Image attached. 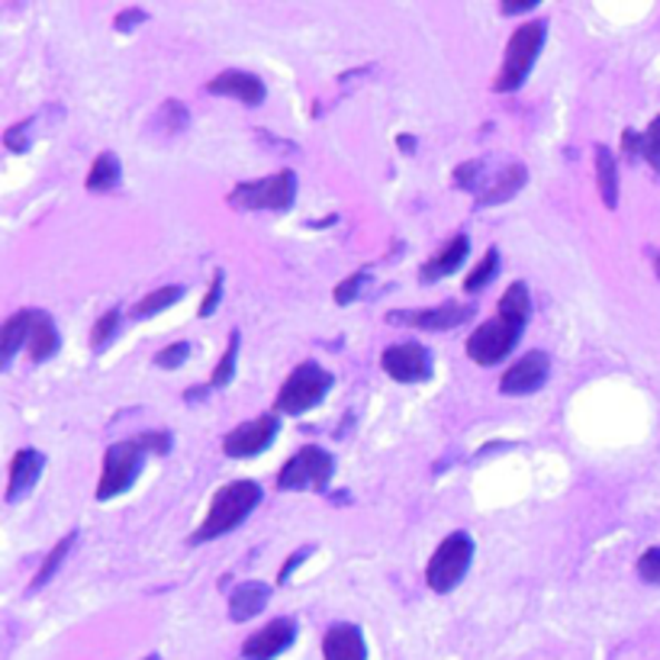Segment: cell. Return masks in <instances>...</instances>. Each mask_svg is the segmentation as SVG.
<instances>
[{
  "label": "cell",
  "instance_id": "6da1fadb",
  "mask_svg": "<svg viewBox=\"0 0 660 660\" xmlns=\"http://www.w3.org/2000/svg\"><path fill=\"white\" fill-rule=\"evenodd\" d=\"M262 503V486L255 481H233L216 490L207 519L200 522V529L190 535V544H207V541L219 539L233 529H239L248 519V512Z\"/></svg>",
  "mask_w": 660,
  "mask_h": 660
},
{
  "label": "cell",
  "instance_id": "7a4b0ae2",
  "mask_svg": "<svg viewBox=\"0 0 660 660\" xmlns=\"http://www.w3.org/2000/svg\"><path fill=\"white\" fill-rule=\"evenodd\" d=\"M544 39H548V23L544 20H529L522 23L519 30L512 32L510 42H506V56H503V68L493 81L496 93H510L525 85L532 65L539 59V52L544 49Z\"/></svg>",
  "mask_w": 660,
  "mask_h": 660
},
{
  "label": "cell",
  "instance_id": "3957f363",
  "mask_svg": "<svg viewBox=\"0 0 660 660\" xmlns=\"http://www.w3.org/2000/svg\"><path fill=\"white\" fill-rule=\"evenodd\" d=\"M332 374L326 367H319L316 361H303L301 367L290 371V377L284 381V387L277 391L274 400V416H303L313 406H319L332 391Z\"/></svg>",
  "mask_w": 660,
  "mask_h": 660
},
{
  "label": "cell",
  "instance_id": "277c9868",
  "mask_svg": "<svg viewBox=\"0 0 660 660\" xmlns=\"http://www.w3.org/2000/svg\"><path fill=\"white\" fill-rule=\"evenodd\" d=\"M297 200V175L290 168L262 180H242L229 190V204L239 210H290Z\"/></svg>",
  "mask_w": 660,
  "mask_h": 660
},
{
  "label": "cell",
  "instance_id": "5b68a950",
  "mask_svg": "<svg viewBox=\"0 0 660 660\" xmlns=\"http://www.w3.org/2000/svg\"><path fill=\"white\" fill-rule=\"evenodd\" d=\"M471 561H474V539L467 532H451L449 539L442 541L425 568V583L432 593H451L467 571H471Z\"/></svg>",
  "mask_w": 660,
  "mask_h": 660
},
{
  "label": "cell",
  "instance_id": "8992f818",
  "mask_svg": "<svg viewBox=\"0 0 660 660\" xmlns=\"http://www.w3.org/2000/svg\"><path fill=\"white\" fill-rule=\"evenodd\" d=\"M146 445L142 439H129V442H117L110 445L104 454V471H100V481H97V500H114L120 496L122 490H129L136 477L142 474V464H146Z\"/></svg>",
  "mask_w": 660,
  "mask_h": 660
},
{
  "label": "cell",
  "instance_id": "52a82bcc",
  "mask_svg": "<svg viewBox=\"0 0 660 660\" xmlns=\"http://www.w3.org/2000/svg\"><path fill=\"white\" fill-rule=\"evenodd\" d=\"M332 471H335V457L329 451L319 449V445H306L301 449L277 474V486L280 490H290V493H301V490H316L323 493L332 481Z\"/></svg>",
  "mask_w": 660,
  "mask_h": 660
},
{
  "label": "cell",
  "instance_id": "ba28073f",
  "mask_svg": "<svg viewBox=\"0 0 660 660\" xmlns=\"http://www.w3.org/2000/svg\"><path fill=\"white\" fill-rule=\"evenodd\" d=\"M519 338H522V326L496 316V319L477 326V332L467 338V358L481 364V367H493L503 358H510L512 348L519 345Z\"/></svg>",
  "mask_w": 660,
  "mask_h": 660
},
{
  "label": "cell",
  "instance_id": "9c48e42d",
  "mask_svg": "<svg viewBox=\"0 0 660 660\" xmlns=\"http://www.w3.org/2000/svg\"><path fill=\"white\" fill-rule=\"evenodd\" d=\"M381 367L400 384H422L432 377V355L422 342H400L381 355Z\"/></svg>",
  "mask_w": 660,
  "mask_h": 660
},
{
  "label": "cell",
  "instance_id": "30bf717a",
  "mask_svg": "<svg viewBox=\"0 0 660 660\" xmlns=\"http://www.w3.org/2000/svg\"><path fill=\"white\" fill-rule=\"evenodd\" d=\"M277 432H280V416H274V413L242 422L223 439V454L226 457H255V454H262L274 445Z\"/></svg>",
  "mask_w": 660,
  "mask_h": 660
},
{
  "label": "cell",
  "instance_id": "8fae6325",
  "mask_svg": "<svg viewBox=\"0 0 660 660\" xmlns=\"http://www.w3.org/2000/svg\"><path fill=\"white\" fill-rule=\"evenodd\" d=\"M391 323H400V326H413V329H428V332H449L464 326L474 319V306L467 303H442V306H428V309H400V313H391L387 316Z\"/></svg>",
  "mask_w": 660,
  "mask_h": 660
},
{
  "label": "cell",
  "instance_id": "7c38bea8",
  "mask_svg": "<svg viewBox=\"0 0 660 660\" xmlns=\"http://www.w3.org/2000/svg\"><path fill=\"white\" fill-rule=\"evenodd\" d=\"M297 638V622L294 619H274L270 625H265L262 631L248 634L245 644H242V658L245 660H274L280 658Z\"/></svg>",
  "mask_w": 660,
  "mask_h": 660
},
{
  "label": "cell",
  "instance_id": "4fadbf2b",
  "mask_svg": "<svg viewBox=\"0 0 660 660\" xmlns=\"http://www.w3.org/2000/svg\"><path fill=\"white\" fill-rule=\"evenodd\" d=\"M548 374H551V358L544 352H529L500 377V391L506 396H529L544 387Z\"/></svg>",
  "mask_w": 660,
  "mask_h": 660
},
{
  "label": "cell",
  "instance_id": "5bb4252c",
  "mask_svg": "<svg viewBox=\"0 0 660 660\" xmlns=\"http://www.w3.org/2000/svg\"><path fill=\"white\" fill-rule=\"evenodd\" d=\"M207 90L216 93V97H236L245 107H258V104H265V97H268L265 81H262L258 75H252V71H236V68L216 75L210 85H207Z\"/></svg>",
  "mask_w": 660,
  "mask_h": 660
},
{
  "label": "cell",
  "instance_id": "9a60e30c",
  "mask_svg": "<svg viewBox=\"0 0 660 660\" xmlns=\"http://www.w3.org/2000/svg\"><path fill=\"white\" fill-rule=\"evenodd\" d=\"M46 467V454L36 449H23L13 454L10 461V477H7V503H17L23 493H30L39 474Z\"/></svg>",
  "mask_w": 660,
  "mask_h": 660
},
{
  "label": "cell",
  "instance_id": "2e32d148",
  "mask_svg": "<svg viewBox=\"0 0 660 660\" xmlns=\"http://www.w3.org/2000/svg\"><path fill=\"white\" fill-rule=\"evenodd\" d=\"M323 658L326 660H367V644L358 625L338 622L323 638Z\"/></svg>",
  "mask_w": 660,
  "mask_h": 660
},
{
  "label": "cell",
  "instance_id": "e0dca14e",
  "mask_svg": "<svg viewBox=\"0 0 660 660\" xmlns=\"http://www.w3.org/2000/svg\"><path fill=\"white\" fill-rule=\"evenodd\" d=\"M467 252H471V239H467L464 233H461V236H454L442 252H435V255L422 265L420 280L422 284H435V280H442V277L454 274V270L464 265Z\"/></svg>",
  "mask_w": 660,
  "mask_h": 660
},
{
  "label": "cell",
  "instance_id": "ac0fdd59",
  "mask_svg": "<svg viewBox=\"0 0 660 660\" xmlns=\"http://www.w3.org/2000/svg\"><path fill=\"white\" fill-rule=\"evenodd\" d=\"M529 180V168L525 165H506L493 180H486L477 194V207H496V204H506L512 200Z\"/></svg>",
  "mask_w": 660,
  "mask_h": 660
},
{
  "label": "cell",
  "instance_id": "d6986e66",
  "mask_svg": "<svg viewBox=\"0 0 660 660\" xmlns=\"http://www.w3.org/2000/svg\"><path fill=\"white\" fill-rule=\"evenodd\" d=\"M61 335L52 323L49 313L42 309H32V323H30V338H27V352H30L32 361H46L52 358L59 352Z\"/></svg>",
  "mask_w": 660,
  "mask_h": 660
},
{
  "label": "cell",
  "instance_id": "ffe728a7",
  "mask_svg": "<svg viewBox=\"0 0 660 660\" xmlns=\"http://www.w3.org/2000/svg\"><path fill=\"white\" fill-rule=\"evenodd\" d=\"M270 600L268 583H242L229 593V619L233 622H248L255 619Z\"/></svg>",
  "mask_w": 660,
  "mask_h": 660
},
{
  "label": "cell",
  "instance_id": "44dd1931",
  "mask_svg": "<svg viewBox=\"0 0 660 660\" xmlns=\"http://www.w3.org/2000/svg\"><path fill=\"white\" fill-rule=\"evenodd\" d=\"M30 323L32 309H20V313H13V316L0 326V367H10L13 355H17L20 348H27Z\"/></svg>",
  "mask_w": 660,
  "mask_h": 660
},
{
  "label": "cell",
  "instance_id": "7402d4cb",
  "mask_svg": "<svg viewBox=\"0 0 660 660\" xmlns=\"http://www.w3.org/2000/svg\"><path fill=\"white\" fill-rule=\"evenodd\" d=\"M122 180V165L120 158L114 155V151H100L97 158H93V165H90L88 171V190L90 194H110V190H117Z\"/></svg>",
  "mask_w": 660,
  "mask_h": 660
},
{
  "label": "cell",
  "instance_id": "603a6c76",
  "mask_svg": "<svg viewBox=\"0 0 660 660\" xmlns=\"http://www.w3.org/2000/svg\"><path fill=\"white\" fill-rule=\"evenodd\" d=\"M597 187H600L605 210H615L619 207V161L605 146H597Z\"/></svg>",
  "mask_w": 660,
  "mask_h": 660
},
{
  "label": "cell",
  "instance_id": "cb8c5ba5",
  "mask_svg": "<svg viewBox=\"0 0 660 660\" xmlns=\"http://www.w3.org/2000/svg\"><path fill=\"white\" fill-rule=\"evenodd\" d=\"M496 316H503V319H510L515 326H522L525 329V323H529V316H532V294H529V287H525V280H515L506 287V294L500 297L496 303Z\"/></svg>",
  "mask_w": 660,
  "mask_h": 660
},
{
  "label": "cell",
  "instance_id": "d4e9b609",
  "mask_svg": "<svg viewBox=\"0 0 660 660\" xmlns=\"http://www.w3.org/2000/svg\"><path fill=\"white\" fill-rule=\"evenodd\" d=\"M622 149L629 151V155H641V158H648V161H651V168H658L660 171V114L654 117V122H651L644 132L625 129V136H622Z\"/></svg>",
  "mask_w": 660,
  "mask_h": 660
},
{
  "label": "cell",
  "instance_id": "484cf974",
  "mask_svg": "<svg viewBox=\"0 0 660 660\" xmlns=\"http://www.w3.org/2000/svg\"><path fill=\"white\" fill-rule=\"evenodd\" d=\"M180 297H184V287H180V284L158 287V290H151L149 297H142V301L132 306V319H149V316H155V313H161V309L175 306Z\"/></svg>",
  "mask_w": 660,
  "mask_h": 660
},
{
  "label": "cell",
  "instance_id": "4316f807",
  "mask_svg": "<svg viewBox=\"0 0 660 660\" xmlns=\"http://www.w3.org/2000/svg\"><path fill=\"white\" fill-rule=\"evenodd\" d=\"M75 541H78V532H68V535H65V539H61L59 544H56V548L46 554L42 568H39V571H36V577H32V583H30L32 593H36V590H42V587H46V583H49V580L59 573L61 561L68 558V551H71V544H75Z\"/></svg>",
  "mask_w": 660,
  "mask_h": 660
},
{
  "label": "cell",
  "instance_id": "83f0119b",
  "mask_svg": "<svg viewBox=\"0 0 660 660\" xmlns=\"http://www.w3.org/2000/svg\"><path fill=\"white\" fill-rule=\"evenodd\" d=\"M500 274V248H490L481 258V265L464 277V290L467 294H481L483 287Z\"/></svg>",
  "mask_w": 660,
  "mask_h": 660
},
{
  "label": "cell",
  "instance_id": "f1b7e54d",
  "mask_svg": "<svg viewBox=\"0 0 660 660\" xmlns=\"http://www.w3.org/2000/svg\"><path fill=\"white\" fill-rule=\"evenodd\" d=\"M236 361H239V332H233L226 355L219 358L216 371H213V377H210L213 391H223V387H229V384H233V377H236Z\"/></svg>",
  "mask_w": 660,
  "mask_h": 660
},
{
  "label": "cell",
  "instance_id": "f546056e",
  "mask_svg": "<svg viewBox=\"0 0 660 660\" xmlns=\"http://www.w3.org/2000/svg\"><path fill=\"white\" fill-rule=\"evenodd\" d=\"M120 306H114V309H107V313L97 319V326L90 332V348H93V352H104V348L114 342V335L120 329Z\"/></svg>",
  "mask_w": 660,
  "mask_h": 660
},
{
  "label": "cell",
  "instance_id": "4dcf8cb0",
  "mask_svg": "<svg viewBox=\"0 0 660 660\" xmlns=\"http://www.w3.org/2000/svg\"><path fill=\"white\" fill-rule=\"evenodd\" d=\"M367 284H371V270H355L352 277H345V280L335 287V294H332V297H335L338 306H348V303L358 301L361 290H364Z\"/></svg>",
  "mask_w": 660,
  "mask_h": 660
},
{
  "label": "cell",
  "instance_id": "1f68e13d",
  "mask_svg": "<svg viewBox=\"0 0 660 660\" xmlns=\"http://www.w3.org/2000/svg\"><path fill=\"white\" fill-rule=\"evenodd\" d=\"M187 358H190V342H171V345H165V348L155 355V364L165 367V371H175V367H180Z\"/></svg>",
  "mask_w": 660,
  "mask_h": 660
},
{
  "label": "cell",
  "instance_id": "d6a6232c",
  "mask_svg": "<svg viewBox=\"0 0 660 660\" xmlns=\"http://www.w3.org/2000/svg\"><path fill=\"white\" fill-rule=\"evenodd\" d=\"M483 161H464V165H457L454 168V184L457 187H467V190H477L481 194V184H483Z\"/></svg>",
  "mask_w": 660,
  "mask_h": 660
},
{
  "label": "cell",
  "instance_id": "836d02e7",
  "mask_svg": "<svg viewBox=\"0 0 660 660\" xmlns=\"http://www.w3.org/2000/svg\"><path fill=\"white\" fill-rule=\"evenodd\" d=\"M638 577L651 587L660 583V548H648L641 558H638Z\"/></svg>",
  "mask_w": 660,
  "mask_h": 660
},
{
  "label": "cell",
  "instance_id": "e575fe53",
  "mask_svg": "<svg viewBox=\"0 0 660 660\" xmlns=\"http://www.w3.org/2000/svg\"><path fill=\"white\" fill-rule=\"evenodd\" d=\"M223 280H226V274H223V268H219L216 274H213L210 290H207V297H204L200 309H197V316H200V319H207V316L216 313V306H219V301H223Z\"/></svg>",
  "mask_w": 660,
  "mask_h": 660
},
{
  "label": "cell",
  "instance_id": "d590c367",
  "mask_svg": "<svg viewBox=\"0 0 660 660\" xmlns=\"http://www.w3.org/2000/svg\"><path fill=\"white\" fill-rule=\"evenodd\" d=\"M161 120L168 126V132H184L187 129V110L180 107L178 100H165L161 107Z\"/></svg>",
  "mask_w": 660,
  "mask_h": 660
},
{
  "label": "cell",
  "instance_id": "8d00e7d4",
  "mask_svg": "<svg viewBox=\"0 0 660 660\" xmlns=\"http://www.w3.org/2000/svg\"><path fill=\"white\" fill-rule=\"evenodd\" d=\"M27 129H30V122H17V126H10V129H7V136H3V146H7L10 151L30 149V136H27Z\"/></svg>",
  "mask_w": 660,
  "mask_h": 660
},
{
  "label": "cell",
  "instance_id": "74e56055",
  "mask_svg": "<svg viewBox=\"0 0 660 660\" xmlns=\"http://www.w3.org/2000/svg\"><path fill=\"white\" fill-rule=\"evenodd\" d=\"M142 439V445L149 454H168L171 445H175V439H171V432H142L139 435Z\"/></svg>",
  "mask_w": 660,
  "mask_h": 660
},
{
  "label": "cell",
  "instance_id": "f35d334b",
  "mask_svg": "<svg viewBox=\"0 0 660 660\" xmlns=\"http://www.w3.org/2000/svg\"><path fill=\"white\" fill-rule=\"evenodd\" d=\"M149 20V13L142 10V7H129V10H120L117 13V20H114V27L120 32H129V30H136L139 23H146Z\"/></svg>",
  "mask_w": 660,
  "mask_h": 660
},
{
  "label": "cell",
  "instance_id": "ab89813d",
  "mask_svg": "<svg viewBox=\"0 0 660 660\" xmlns=\"http://www.w3.org/2000/svg\"><path fill=\"white\" fill-rule=\"evenodd\" d=\"M313 551H316V548H313V544H303V548H297V551H294V554H290V558H287V564H284V568H280V573H277V583H287V580H290V577H294V571H297V568H301L303 561H306V558H309V554H313Z\"/></svg>",
  "mask_w": 660,
  "mask_h": 660
},
{
  "label": "cell",
  "instance_id": "60d3db41",
  "mask_svg": "<svg viewBox=\"0 0 660 660\" xmlns=\"http://www.w3.org/2000/svg\"><path fill=\"white\" fill-rule=\"evenodd\" d=\"M539 7V0H522V3H503L500 10L506 13V17H512V13H529V10H535Z\"/></svg>",
  "mask_w": 660,
  "mask_h": 660
},
{
  "label": "cell",
  "instance_id": "b9f144b4",
  "mask_svg": "<svg viewBox=\"0 0 660 660\" xmlns=\"http://www.w3.org/2000/svg\"><path fill=\"white\" fill-rule=\"evenodd\" d=\"M396 146H400V151H406V155H413V151H416V139L403 132V136H396Z\"/></svg>",
  "mask_w": 660,
  "mask_h": 660
},
{
  "label": "cell",
  "instance_id": "7bdbcfd3",
  "mask_svg": "<svg viewBox=\"0 0 660 660\" xmlns=\"http://www.w3.org/2000/svg\"><path fill=\"white\" fill-rule=\"evenodd\" d=\"M207 393H210V387H194V391L184 393V400H187V403H197V400H204Z\"/></svg>",
  "mask_w": 660,
  "mask_h": 660
},
{
  "label": "cell",
  "instance_id": "ee69618b",
  "mask_svg": "<svg viewBox=\"0 0 660 660\" xmlns=\"http://www.w3.org/2000/svg\"><path fill=\"white\" fill-rule=\"evenodd\" d=\"M654 270H658V277H660V252H658V258H654Z\"/></svg>",
  "mask_w": 660,
  "mask_h": 660
},
{
  "label": "cell",
  "instance_id": "f6af8a7d",
  "mask_svg": "<svg viewBox=\"0 0 660 660\" xmlns=\"http://www.w3.org/2000/svg\"><path fill=\"white\" fill-rule=\"evenodd\" d=\"M146 660H161V658H158V654H151V658H146Z\"/></svg>",
  "mask_w": 660,
  "mask_h": 660
}]
</instances>
